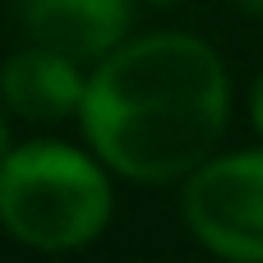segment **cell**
I'll return each instance as SVG.
<instances>
[{"label":"cell","mask_w":263,"mask_h":263,"mask_svg":"<svg viewBox=\"0 0 263 263\" xmlns=\"http://www.w3.org/2000/svg\"><path fill=\"white\" fill-rule=\"evenodd\" d=\"M231 106V69L208 37L148 28L88 65L79 129L116 180L180 185L222 148Z\"/></svg>","instance_id":"cell-1"},{"label":"cell","mask_w":263,"mask_h":263,"mask_svg":"<svg viewBox=\"0 0 263 263\" xmlns=\"http://www.w3.org/2000/svg\"><path fill=\"white\" fill-rule=\"evenodd\" d=\"M116 217V176L88 143L28 139L0 162V231L32 254H79Z\"/></svg>","instance_id":"cell-2"},{"label":"cell","mask_w":263,"mask_h":263,"mask_svg":"<svg viewBox=\"0 0 263 263\" xmlns=\"http://www.w3.org/2000/svg\"><path fill=\"white\" fill-rule=\"evenodd\" d=\"M180 222L217 263H263V143L217 148L180 180Z\"/></svg>","instance_id":"cell-3"},{"label":"cell","mask_w":263,"mask_h":263,"mask_svg":"<svg viewBox=\"0 0 263 263\" xmlns=\"http://www.w3.org/2000/svg\"><path fill=\"white\" fill-rule=\"evenodd\" d=\"M83 92H88V65H79L55 46L23 37V46H14L0 60V106L9 111V120L55 129L65 120H79Z\"/></svg>","instance_id":"cell-4"},{"label":"cell","mask_w":263,"mask_h":263,"mask_svg":"<svg viewBox=\"0 0 263 263\" xmlns=\"http://www.w3.org/2000/svg\"><path fill=\"white\" fill-rule=\"evenodd\" d=\"M134 5L139 0H18V28L28 42L97 65L134 32Z\"/></svg>","instance_id":"cell-5"},{"label":"cell","mask_w":263,"mask_h":263,"mask_svg":"<svg viewBox=\"0 0 263 263\" xmlns=\"http://www.w3.org/2000/svg\"><path fill=\"white\" fill-rule=\"evenodd\" d=\"M245 120H250L254 139L263 143V69H254V79H250V88H245Z\"/></svg>","instance_id":"cell-6"},{"label":"cell","mask_w":263,"mask_h":263,"mask_svg":"<svg viewBox=\"0 0 263 263\" xmlns=\"http://www.w3.org/2000/svg\"><path fill=\"white\" fill-rule=\"evenodd\" d=\"M14 148V134H9V111L0 106V162H5V153Z\"/></svg>","instance_id":"cell-7"},{"label":"cell","mask_w":263,"mask_h":263,"mask_svg":"<svg viewBox=\"0 0 263 263\" xmlns=\"http://www.w3.org/2000/svg\"><path fill=\"white\" fill-rule=\"evenodd\" d=\"M240 14H250V18H263V0H231Z\"/></svg>","instance_id":"cell-8"},{"label":"cell","mask_w":263,"mask_h":263,"mask_svg":"<svg viewBox=\"0 0 263 263\" xmlns=\"http://www.w3.org/2000/svg\"><path fill=\"white\" fill-rule=\"evenodd\" d=\"M139 5H180V0H139Z\"/></svg>","instance_id":"cell-9"},{"label":"cell","mask_w":263,"mask_h":263,"mask_svg":"<svg viewBox=\"0 0 263 263\" xmlns=\"http://www.w3.org/2000/svg\"><path fill=\"white\" fill-rule=\"evenodd\" d=\"M153 263H176V259H153Z\"/></svg>","instance_id":"cell-10"}]
</instances>
